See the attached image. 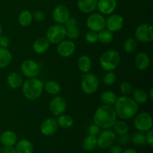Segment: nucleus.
<instances>
[{"label":"nucleus","instance_id":"nucleus-49","mask_svg":"<svg viewBox=\"0 0 153 153\" xmlns=\"http://www.w3.org/2000/svg\"><path fill=\"white\" fill-rule=\"evenodd\" d=\"M148 98H149L150 100H153V88H151L150 91H149V94H148Z\"/></svg>","mask_w":153,"mask_h":153},{"label":"nucleus","instance_id":"nucleus-18","mask_svg":"<svg viewBox=\"0 0 153 153\" xmlns=\"http://www.w3.org/2000/svg\"><path fill=\"white\" fill-rule=\"evenodd\" d=\"M134 65L136 68L140 71H144L149 68L150 65V58L146 52H139L134 58Z\"/></svg>","mask_w":153,"mask_h":153},{"label":"nucleus","instance_id":"nucleus-13","mask_svg":"<svg viewBox=\"0 0 153 153\" xmlns=\"http://www.w3.org/2000/svg\"><path fill=\"white\" fill-rule=\"evenodd\" d=\"M52 17L57 24L64 25L70 18V10L64 4H58L54 8Z\"/></svg>","mask_w":153,"mask_h":153},{"label":"nucleus","instance_id":"nucleus-5","mask_svg":"<svg viewBox=\"0 0 153 153\" xmlns=\"http://www.w3.org/2000/svg\"><path fill=\"white\" fill-rule=\"evenodd\" d=\"M99 85H100V82L96 75L87 73H84L82 76L81 87H82V91L85 94L88 95L94 94L98 90Z\"/></svg>","mask_w":153,"mask_h":153},{"label":"nucleus","instance_id":"nucleus-1","mask_svg":"<svg viewBox=\"0 0 153 153\" xmlns=\"http://www.w3.org/2000/svg\"><path fill=\"white\" fill-rule=\"evenodd\" d=\"M114 105L117 116L123 120L134 117L138 111V104L128 96H123L117 99Z\"/></svg>","mask_w":153,"mask_h":153},{"label":"nucleus","instance_id":"nucleus-19","mask_svg":"<svg viewBox=\"0 0 153 153\" xmlns=\"http://www.w3.org/2000/svg\"><path fill=\"white\" fill-rule=\"evenodd\" d=\"M0 142L4 146H13L17 142V135L11 130H6L0 135Z\"/></svg>","mask_w":153,"mask_h":153},{"label":"nucleus","instance_id":"nucleus-8","mask_svg":"<svg viewBox=\"0 0 153 153\" xmlns=\"http://www.w3.org/2000/svg\"><path fill=\"white\" fill-rule=\"evenodd\" d=\"M136 40L141 43H149L153 40V27L150 24L139 25L134 31Z\"/></svg>","mask_w":153,"mask_h":153},{"label":"nucleus","instance_id":"nucleus-29","mask_svg":"<svg viewBox=\"0 0 153 153\" xmlns=\"http://www.w3.org/2000/svg\"><path fill=\"white\" fill-rule=\"evenodd\" d=\"M57 123H58V127L64 128V129H67V128H71L73 126L74 121L72 117L67 114H61L58 117V119L56 120Z\"/></svg>","mask_w":153,"mask_h":153},{"label":"nucleus","instance_id":"nucleus-15","mask_svg":"<svg viewBox=\"0 0 153 153\" xmlns=\"http://www.w3.org/2000/svg\"><path fill=\"white\" fill-rule=\"evenodd\" d=\"M76 44L71 40H64L58 43L57 52L60 56L63 58H69L72 56L76 52Z\"/></svg>","mask_w":153,"mask_h":153},{"label":"nucleus","instance_id":"nucleus-17","mask_svg":"<svg viewBox=\"0 0 153 153\" xmlns=\"http://www.w3.org/2000/svg\"><path fill=\"white\" fill-rule=\"evenodd\" d=\"M117 0H98L97 9L104 15H110L117 7Z\"/></svg>","mask_w":153,"mask_h":153},{"label":"nucleus","instance_id":"nucleus-30","mask_svg":"<svg viewBox=\"0 0 153 153\" xmlns=\"http://www.w3.org/2000/svg\"><path fill=\"white\" fill-rule=\"evenodd\" d=\"M102 102L106 105L112 106L114 105L117 97L114 92L111 91H103L100 96Z\"/></svg>","mask_w":153,"mask_h":153},{"label":"nucleus","instance_id":"nucleus-26","mask_svg":"<svg viewBox=\"0 0 153 153\" xmlns=\"http://www.w3.org/2000/svg\"><path fill=\"white\" fill-rule=\"evenodd\" d=\"M44 90L47 94L52 96H56L61 91V85L55 80H49L44 85Z\"/></svg>","mask_w":153,"mask_h":153},{"label":"nucleus","instance_id":"nucleus-50","mask_svg":"<svg viewBox=\"0 0 153 153\" xmlns=\"http://www.w3.org/2000/svg\"><path fill=\"white\" fill-rule=\"evenodd\" d=\"M1 33H2V26H1V25L0 24V35L1 34Z\"/></svg>","mask_w":153,"mask_h":153},{"label":"nucleus","instance_id":"nucleus-4","mask_svg":"<svg viewBox=\"0 0 153 153\" xmlns=\"http://www.w3.org/2000/svg\"><path fill=\"white\" fill-rule=\"evenodd\" d=\"M120 55L114 49L105 51L100 58V64L102 68L106 72L113 71L119 66Z\"/></svg>","mask_w":153,"mask_h":153},{"label":"nucleus","instance_id":"nucleus-27","mask_svg":"<svg viewBox=\"0 0 153 153\" xmlns=\"http://www.w3.org/2000/svg\"><path fill=\"white\" fill-rule=\"evenodd\" d=\"M33 21L32 13L28 10H24L19 13L18 16V22L22 27H28Z\"/></svg>","mask_w":153,"mask_h":153},{"label":"nucleus","instance_id":"nucleus-39","mask_svg":"<svg viewBox=\"0 0 153 153\" xmlns=\"http://www.w3.org/2000/svg\"><path fill=\"white\" fill-rule=\"evenodd\" d=\"M85 40L88 43H96L97 42L99 41L98 37V32H96L94 31H88V32L85 34Z\"/></svg>","mask_w":153,"mask_h":153},{"label":"nucleus","instance_id":"nucleus-14","mask_svg":"<svg viewBox=\"0 0 153 153\" xmlns=\"http://www.w3.org/2000/svg\"><path fill=\"white\" fill-rule=\"evenodd\" d=\"M124 26V19L119 14H111L105 19V27L111 32H117Z\"/></svg>","mask_w":153,"mask_h":153},{"label":"nucleus","instance_id":"nucleus-43","mask_svg":"<svg viewBox=\"0 0 153 153\" xmlns=\"http://www.w3.org/2000/svg\"><path fill=\"white\" fill-rule=\"evenodd\" d=\"M123 149L120 145H112L109 146V153H123Z\"/></svg>","mask_w":153,"mask_h":153},{"label":"nucleus","instance_id":"nucleus-10","mask_svg":"<svg viewBox=\"0 0 153 153\" xmlns=\"http://www.w3.org/2000/svg\"><path fill=\"white\" fill-rule=\"evenodd\" d=\"M86 25L91 31L99 32L105 28V18L101 13H91L87 18Z\"/></svg>","mask_w":153,"mask_h":153},{"label":"nucleus","instance_id":"nucleus-6","mask_svg":"<svg viewBox=\"0 0 153 153\" xmlns=\"http://www.w3.org/2000/svg\"><path fill=\"white\" fill-rule=\"evenodd\" d=\"M46 37L49 43L53 44H58L65 40L66 28L61 24H55L49 27L46 31Z\"/></svg>","mask_w":153,"mask_h":153},{"label":"nucleus","instance_id":"nucleus-11","mask_svg":"<svg viewBox=\"0 0 153 153\" xmlns=\"http://www.w3.org/2000/svg\"><path fill=\"white\" fill-rule=\"evenodd\" d=\"M97 146L101 149H106L111 146L112 143L116 140V134L113 130L110 128L103 130L97 137Z\"/></svg>","mask_w":153,"mask_h":153},{"label":"nucleus","instance_id":"nucleus-32","mask_svg":"<svg viewBox=\"0 0 153 153\" xmlns=\"http://www.w3.org/2000/svg\"><path fill=\"white\" fill-rule=\"evenodd\" d=\"M132 99L137 103V104H144L148 100V94L143 90L140 88L132 91Z\"/></svg>","mask_w":153,"mask_h":153},{"label":"nucleus","instance_id":"nucleus-48","mask_svg":"<svg viewBox=\"0 0 153 153\" xmlns=\"http://www.w3.org/2000/svg\"><path fill=\"white\" fill-rule=\"evenodd\" d=\"M123 153H138V152L133 148H128V149H125Z\"/></svg>","mask_w":153,"mask_h":153},{"label":"nucleus","instance_id":"nucleus-16","mask_svg":"<svg viewBox=\"0 0 153 153\" xmlns=\"http://www.w3.org/2000/svg\"><path fill=\"white\" fill-rule=\"evenodd\" d=\"M40 131L45 136H52L58 130V125L56 120L54 118H47L44 120L40 127Z\"/></svg>","mask_w":153,"mask_h":153},{"label":"nucleus","instance_id":"nucleus-41","mask_svg":"<svg viewBox=\"0 0 153 153\" xmlns=\"http://www.w3.org/2000/svg\"><path fill=\"white\" fill-rule=\"evenodd\" d=\"M100 133V128L97 126L96 124H92L89 126L88 128V134L90 135L95 136V137H97L99 135V134Z\"/></svg>","mask_w":153,"mask_h":153},{"label":"nucleus","instance_id":"nucleus-42","mask_svg":"<svg viewBox=\"0 0 153 153\" xmlns=\"http://www.w3.org/2000/svg\"><path fill=\"white\" fill-rule=\"evenodd\" d=\"M147 134L145 135V138H146V142H147L148 144L150 146H153V130L150 129L148 131H146Z\"/></svg>","mask_w":153,"mask_h":153},{"label":"nucleus","instance_id":"nucleus-36","mask_svg":"<svg viewBox=\"0 0 153 153\" xmlns=\"http://www.w3.org/2000/svg\"><path fill=\"white\" fill-rule=\"evenodd\" d=\"M116 74L113 71L107 72L103 76V83L108 86H110L114 84V82H116Z\"/></svg>","mask_w":153,"mask_h":153},{"label":"nucleus","instance_id":"nucleus-25","mask_svg":"<svg viewBox=\"0 0 153 153\" xmlns=\"http://www.w3.org/2000/svg\"><path fill=\"white\" fill-rule=\"evenodd\" d=\"M12 61V55L7 48L0 47V69L8 67Z\"/></svg>","mask_w":153,"mask_h":153},{"label":"nucleus","instance_id":"nucleus-38","mask_svg":"<svg viewBox=\"0 0 153 153\" xmlns=\"http://www.w3.org/2000/svg\"><path fill=\"white\" fill-rule=\"evenodd\" d=\"M120 90L123 96H128L133 91L132 85L128 82H123L120 85Z\"/></svg>","mask_w":153,"mask_h":153},{"label":"nucleus","instance_id":"nucleus-7","mask_svg":"<svg viewBox=\"0 0 153 153\" xmlns=\"http://www.w3.org/2000/svg\"><path fill=\"white\" fill-rule=\"evenodd\" d=\"M134 125L138 131L146 132L152 128V116L147 112H141L134 118Z\"/></svg>","mask_w":153,"mask_h":153},{"label":"nucleus","instance_id":"nucleus-46","mask_svg":"<svg viewBox=\"0 0 153 153\" xmlns=\"http://www.w3.org/2000/svg\"><path fill=\"white\" fill-rule=\"evenodd\" d=\"M0 153H16L13 146H4L0 149Z\"/></svg>","mask_w":153,"mask_h":153},{"label":"nucleus","instance_id":"nucleus-28","mask_svg":"<svg viewBox=\"0 0 153 153\" xmlns=\"http://www.w3.org/2000/svg\"><path fill=\"white\" fill-rule=\"evenodd\" d=\"M113 128L114 132L118 135H122V134H127L129 130V127H128V123L126 122L121 120H117L114 122V123L112 126Z\"/></svg>","mask_w":153,"mask_h":153},{"label":"nucleus","instance_id":"nucleus-24","mask_svg":"<svg viewBox=\"0 0 153 153\" xmlns=\"http://www.w3.org/2000/svg\"><path fill=\"white\" fill-rule=\"evenodd\" d=\"M7 82L8 86L12 89H17L22 86L23 83L22 77L19 73H11L8 75L7 78Z\"/></svg>","mask_w":153,"mask_h":153},{"label":"nucleus","instance_id":"nucleus-22","mask_svg":"<svg viewBox=\"0 0 153 153\" xmlns=\"http://www.w3.org/2000/svg\"><path fill=\"white\" fill-rule=\"evenodd\" d=\"M77 64L79 70L83 73H89L92 68V61L88 55H82L79 57Z\"/></svg>","mask_w":153,"mask_h":153},{"label":"nucleus","instance_id":"nucleus-31","mask_svg":"<svg viewBox=\"0 0 153 153\" xmlns=\"http://www.w3.org/2000/svg\"><path fill=\"white\" fill-rule=\"evenodd\" d=\"M97 146V137L93 135H87L85 137L82 143V148L85 149V151L88 152H91V151L94 150L96 149Z\"/></svg>","mask_w":153,"mask_h":153},{"label":"nucleus","instance_id":"nucleus-40","mask_svg":"<svg viewBox=\"0 0 153 153\" xmlns=\"http://www.w3.org/2000/svg\"><path fill=\"white\" fill-rule=\"evenodd\" d=\"M32 17L33 19H34L37 22H42L45 19V14L43 11L39 10H34L32 13Z\"/></svg>","mask_w":153,"mask_h":153},{"label":"nucleus","instance_id":"nucleus-2","mask_svg":"<svg viewBox=\"0 0 153 153\" xmlns=\"http://www.w3.org/2000/svg\"><path fill=\"white\" fill-rule=\"evenodd\" d=\"M117 114L113 106L104 105L97 109L94 115V123L100 128H111L117 120Z\"/></svg>","mask_w":153,"mask_h":153},{"label":"nucleus","instance_id":"nucleus-47","mask_svg":"<svg viewBox=\"0 0 153 153\" xmlns=\"http://www.w3.org/2000/svg\"><path fill=\"white\" fill-rule=\"evenodd\" d=\"M65 28H68V27L71 26H75V25H77V20L74 18H69L68 20L65 22Z\"/></svg>","mask_w":153,"mask_h":153},{"label":"nucleus","instance_id":"nucleus-33","mask_svg":"<svg viewBox=\"0 0 153 153\" xmlns=\"http://www.w3.org/2000/svg\"><path fill=\"white\" fill-rule=\"evenodd\" d=\"M99 41L103 44H108L111 43L114 39L113 32L109 31L107 28H104L98 32Z\"/></svg>","mask_w":153,"mask_h":153},{"label":"nucleus","instance_id":"nucleus-20","mask_svg":"<svg viewBox=\"0 0 153 153\" xmlns=\"http://www.w3.org/2000/svg\"><path fill=\"white\" fill-rule=\"evenodd\" d=\"M49 44L50 43L46 37H40L34 40L32 49L36 54L41 55V54L45 53L49 49Z\"/></svg>","mask_w":153,"mask_h":153},{"label":"nucleus","instance_id":"nucleus-44","mask_svg":"<svg viewBox=\"0 0 153 153\" xmlns=\"http://www.w3.org/2000/svg\"><path fill=\"white\" fill-rule=\"evenodd\" d=\"M9 44H10V41H9L8 38H7L4 36L0 35V47L7 48Z\"/></svg>","mask_w":153,"mask_h":153},{"label":"nucleus","instance_id":"nucleus-37","mask_svg":"<svg viewBox=\"0 0 153 153\" xmlns=\"http://www.w3.org/2000/svg\"><path fill=\"white\" fill-rule=\"evenodd\" d=\"M132 142L134 144L137 146H141L146 143V138H145V134L141 131H138L134 134L132 136Z\"/></svg>","mask_w":153,"mask_h":153},{"label":"nucleus","instance_id":"nucleus-12","mask_svg":"<svg viewBox=\"0 0 153 153\" xmlns=\"http://www.w3.org/2000/svg\"><path fill=\"white\" fill-rule=\"evenodd\" d=\"M67 108V102L64 97L56 96L49 102V111L54 116L63 114Z\"/></svg>","mask_w":153,"mask_h":153},{"label":"nucleus","instance_id":"nucleus-3","mask_svg":"<svg viewBox=\"0 0 153 153\" xmlns=\"http://www.w3.org/2000/svg\"><path fill=\"white\" fill-rule=\"evenodd\" d=\"M44 90V84L37 78H30L22 85L24 97L28 100L34 101L40 98Z\"/></svg>","mask_w":153,"mask_h":153},{"label":"nucleus","instance_id":"nucleus-45","mask_svg":"<svg viewBox=\"0 0 153 153\" xmlns=\"http://www.w3.org/2000/svg\"><path fill=\"white\" fill-rule=\"evenodd\" d=\"M129 140H130V137L127 134L120 135L119 139H118V140H119V143H120L121 145L127 144V143L129 142Z\"/></svg>","mask_w":153,"mask_h":153},{"label":"nucleus","instance_id":"nucleus-34","mask_svg":"<svg viewBox=\"0 0 153 153\" xmlns=\"http://www.w3.org/2000/svg\"><path fill=\"white\" fill-rule=\"evenodd\" d=\"M137 48V40L134 38L126 39L123 43V49L127 53H132Z\"/></svg>","mask_w":153,"mask_h":153},{"label":"nucleus","instance_id":"nucleus-21","mask_svg":"<svg viewBox=\"0 0 153 153\" xmlns=\"http://www.w3.org/2000/svg\"><path fill=\"white\" fill-rule=\"evenodd\" d=\"M97 2L98 0H78L77 6L83 13H90L97 8Z\"/></svg>","mask_w":153,"mask_h":153},{"label":"nucleus","instance_id":"nucleus-35","mask_svg":"<svg viewBox=\"0 0 153 153\" xmlns=\"http://www.w3.org/2000/svg\"><path fill=\"white\" fill-rule=\"evenodd\" d=\"M80 29L78 28L77 25L66 28V37L70 40H76L80 36Z\"/></svg>","mask_w":153,"mask_h":153},{"label":"nucleus","instance_id":"nucleus-23","mask_svg":"<svg viewBox=\"0 0 153 153\" xmlns=\"http://www.w3.org/2000/svg\"><path fill=\"white\" fill-rule=\"evenodd\" d=\"M15 145L16 153H33L34 152V146L32 143L25 139H22L16 142Z\"/></svg>","mask_w":153,"mask_h":153},{"label":"nucleus","instance_id":"nucleus-9","mask_svg":"<svg viewBox=\"0 0 153 153\" xmlns=\"http://www.w3.org/2000/svg\"><path fill=\"white\" fill-rule=\"evenodd\" d=\"M22 74L28 79L37 77L40 73V66L37 61L28 59L24 61L20 65Z\"/></svg>","mask_w":153,"mask_h":153}]
</instances>
